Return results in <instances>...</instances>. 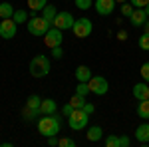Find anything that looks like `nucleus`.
I'll list each match as a JSON object with an SVG mask.
<instances>
[{"label":"nucleus","mask_w":149,"mask_h":147,"mask_svg":"<svg viewBox=\"0 0 149 147\" xmlns=\"http://www.w3.org/2000/svg\"><path fill=\"white\" fill-rule=\"evenodd\" d=\"M60 127H62V119L58 117L56 113L44 115V117L38 119V131H40V135H44V137L58 135L60 133Z\"/></svg>","instance_id":"nucleus-1"},{"label":"nucleus","mask_w":149,"mask_h":147,"mask_svg":"<svg viewBox=\"0 0 149 147\" xmlns=\"http://www.w3.org/2000/svg\"><path fill=\"white\" fill-rule=\"evenodd\" d=\"M30 76L32 78H46L52 70V64H50V58L44 56V54H38L36 58H32L30 62Z\"/></svg>","instance_id":"nucleus-2"},{"label":"nucleus","mask_w":149,"mask_h":147,"mask_svg":"<svg viewBox=\"0 0 149 147\" xmlns=\"http://www.w3.org/2000/svg\"><path fill=\"white\" fill-rule=\"evenodd\" d=\"M26 26H28V32L32 36H38V38L44 36L48 30L52 28V24L48 22V20H44L42 16H38V14H36V16H30L28 22H26Z\"/></svg>","instance_id":"nucleus-3"},{"label":"nucleus","mask_w":149,"mask_h":147,"mask_svg":"<svg viewBox=\"0 0 149 147\" xmlns=\"http://www.w3.org/2000/svg\"><path fill=\"white\" fill-rule=\"evenodd\" d=\"M88 121H90V113H86L84 109H74V111L68 115L70 129H74V131L86 129V127H88Z\"/></svg>","instance_id":"nucleus-4"},{"label":"nucleus","mask_w":149,"mask_h":147,"mask_svg":"<svg viewBox=\"0 0 149 147\" xmlns=\"http://www.w3.org/2000/svg\"><path fill=\"white\" fill-rule=\"evenodd\" d=\"M72 32L76 38H88V36L93 32V24L90 18H78L74 26H72Z\"/></svg>","instance_id":"nucleus-5"},{"label":"nucleus","mask_w":149,"mask_h":147,"mask_svg":"<svg viewBox=\"0 0 149 147\" xmlns=\"http://www.w3.org/2000/svg\"><path fill=\"white\" fill-rule=\"evenodd\" d=\"M88 86H90V91L95 93V95H105L109 91V82L103 76H92V79L88 82Z\"/></svg>","instance_id":"nucleus-6"},{"label":"nucleus","mask_w":149,"mask_h":147,"mask_svg":"<svg viewBox=\"0 0 149 147\" xmlns=\"http://www.w3.org/2000/svg\"><path fill=\"white\" fill-rule=\"evenodd\" d=\"M64 42V36H62V30L56 28V26H52L50 30H48L46 34H44V44L48 48H56V46H62Z\"/></svg>","instance_id":"nucleus-7"},{"label":"nucleus","mask_w":149,"mask_h":147,"mask_svg":"<svg viewBox=\"0 0 149 147\" xmlns=\"http://www.w3.org/2000/svg\"><path fill=\"white\" fill-rule=\"evenodd\" d=\"M16 30H18V24L14 22L12 18H2V22H0V38L12 40L16 36Z\"/></svg>","instance_id":"nucleus-8"},{"label":"nucleus","mask_w":149,"mask_h":147,"mask_svg":"<svg viewBox=\"0 0 149 147\" xmlns=\"http://www.w3.org/2000/svg\"><path fill=\"white\" fill-rule=\"evenodd\" d=\"M74 22H76V18H74L70 12H58V16L54 18V24H52V26H56L60 30H70V28L74 26Z\"/></svg>","instance_id":"nucleus-9"},{"label":"nucleus","mask_w":149,"mask_h":147,"mask_svg":"<svg viewBox=\"0 0 149 147\" xmlns=\"http://www.w3.org/2000/svg\"><path fill=\"white\" fill-rule=\"evenodd\" d=\"M115 4H117L115 0H95L93 2V8H95V12L100 16H109V14H113Z\"/></svg>","instance_id":"nucleus-10"},{"label":"nucleus","mask_w":149,"mask_h":147,"mask_svg":"<svg viewBox=\"0 0 149 147\" xmlns=\"http://www.w3.org/2000/svg\"><path fill=\"white\" fill-rule=\"evenodd\" d=\"M147 14H145V10L143 8H135V10L131 12V16H129V22H131V26L133 28H141L143 24L147 22Z\"/></svg>","instance_id":"nucleus-11"},{"label":"nucleus","mask_w":149,"mask_h":147,"mask_svg":"<svg viewBox=\"0 0 149 147\" xmlns=\"http://www.w3.org/2000/svg\"><path fill=\"white\" fill-rule=\"evenodd\" d=\"M133 98H135L137 102L149 100V84L147 82H141V84H135V86H133Z\"/></svg>","instance_id":"nucleus-12"},{"label":"nucleus","mask_w":149,"mask_h":147,"mask_svg":"<svg viewBox=\"0 0 149 147\" xmlns=\"http://www.w3.org/2000/svg\"><path fill=\"white\" fill-rule=\"evenodd\" d=\"M56 109H58V103L52 98H46L40 103V115H52V113H56Z\"/></svg>","instance_id":"nucleus-13"},{"label":"nucleus","mask_w":149,"mask_h":147,"mask_svg":"<svg viewBox=\"0 0 149 147\" xmlns=\"http://www.w3.org/2000/svg\"><path fill=\"white\" fill-rule=\"evenodd\" d=\"M135 139L139 143H149V121L135 127Z\"/></svg>","instance_id":"nucleus-14"},{"label":"nucleus","mask_w":149,"mask_h":147,"mask_svg":"<svg viewBox=\"0 0 149 147\" xmlns=\"http://www.w3.org/2000/svg\"><path fill=\"white\" fill-rule=\"evenodd\" d=\"M86 137H88V141H92V143H95V141H100L103 137V131L100 125H92V127H88V131H86Z\"/></svg>","instance_id":"nucleus-15"},{"label":"nucleus","mask_w":149,"mask_h":147,"mask_svg":"<svg viewBox=\"0 0 149 147\" xmlns=\"http://www.w3.org/2000/svg\"><path fill=\"white\" fill-rule=\"evenodd\" d=\"M92 76L93 74L88 66H78V68H76V79H78V82H90Z\"/></svg>","instance_id":"nucleus-16"},{"label":"nucleus","mask_w":149,"mask_h":147,"mask_svg":"<svg viewBox=\"0 0 149 147\" xmlns=\"http://www.w3.org/2000/svg\"><path fill=\"white\" fill-rule=\"evenodd\" d=\"M56 16H58V8L54 6V4H46L44 10H42V18L48 20L50 24H54V18H56Z\"/></svg>","instance_id":"nucleus-17"},{"label":"nucleus","mask_w":149,"mask_h":147,"mask_svg":"<svg viewBox=\"0 0 149 147\" xmlns=\"http://www.w3.org/2000/svg\"><path fill=\"white\" fill-rule=\"evenodd\" d=\"M137 115L141 117V119H145V121L149 119V100L139 102V105H137Z\"/></svg>","instance_id":"nucleus-18"},{"label":"nucleus","mask_w":149,"mask_h":147,"mask_svg":"<svg viewBox=\"0 0 149 147\" xmlns=\"http://www.w3.org/2000/svg\"><path fill=\"white\" fill-rule=\"evenodd\" d=\"M14 16V6L10 2H2L0 4V18H12Z\"/></svg>","instance_id":"nucleus-19"},{"label":"nucleus","mask_w":149,"mask_h":147,"mask_svg":"<svg viewBox=\"0 0 149 147\" xmlns=\"http://www.w3.org/2000/svg\"><path fill=\"white\" fill-rule=\"evenodd\" d=\"M46 4H48V0H28V8L32 12H42Z\"/></svg>","instance_id":"nucleus-20"},{"label":"nucleus","mask_w":149,"mask_h":147,"mask_svg":"<svg viewBox=\"0 0 149 147\" xmlns=\"http://www.w3.org/2000/svg\"><path fill=\"white\" fill-rule=\"evenodd\" d=\"M70 103H72V107H74V109H81V107L86 105V98L80 95V93H74V95H72V100H70Z\"/></svg>","instance_id":"nucleus-21"},{"label":"nucleus","mask_w":149,"mask_h":147,"mask_svg":"<svg viewBox=\"0 0 149 147\" xmlns=\"http://www.w3.org/2000/svg\"><path fill=\"white\" fill-rule=\"evenodd\" d=\"M38 115H40V111H38V109H32V107L24 105V109H22V117L26 119V121H32V119H36Z\"/></svg>","instance_id":"nucleus-22"},{"label":"nucleus","mask_w":149,"mask_h":147,"mask_svg":"<svg viewBox=\"0 0 149 147\" xmlns=\"http://www.w3.org/2000/svg\"><path fill=\"white\" fill-rule=\"evenodd\" d=\"M40 103H42L40 95H28V100H26V105L32 107V109H38V111H40Z\"/></svg>","instance_id":"nucleus-23"},{"label":"nucleus","mask_w":149,"mask_h":147,"mask_svg":"<svg viewBox=\"0 0 149 147\" xmlns=\"http://www.w3.org/2000/svg\"><path fill=\"white\" fill-rule=\"evenodd\" d=\"M12 20H14L16 24L28 22V12H26V10H14V16H12Z\"/></svg>","instance_id":"nucleus-24"},{"label":"nucleus","mask_w":149,"mask_h":147,"mask_svg":"<svg viewBox=\"0 0 149 147\" xmlns=\"http://www.w3.org/2000/svg\"><path fill=\"white\" fill-rule=\"evenodd\" d=\"M76 93H80V95H88V93H92L90 91V86H88V82H78V86H76Z\"/></svg>","instance_id":"nucleus-25"},{"label":"nucleus","mask_w":149,"mask_h":147,"mask_svg":"<svg viewBox=\"0 0 149 147\" xmlns=\"http://www.w3.org/2000/svg\"><path fill=\"white\" fill-rule=\"evenodd\" d=\"M103 143H105V147H119V137L117 135H107L103 139Z\"/></svg>","instance_id":"nucleus-26"},{"label":"nucleus","mask_w":149,"mask_h":147,"mask_svg":"<svg viewBox=\"0 0 149 147\" xmlns=\"http://www.w3.org/2000/svg\"><path fill=\"white\" fill-rule=\"evenodd\" d=\"M133 10H135V6H133L131 2H123V4H121V14H123L125 18H129Z\"/></svg>","instance_id":"nucleus-27"},{"label":"nucleus","mask_w":149,"mask_h":147,"mask_svg":"<svg viewBox=\"0 0 149 147\" xmlns=\"http://www.w3.org/2000/svg\"><path fill=\"white\" fill-rule=\"evenodd\" d=\"M74 2H76V6L80 10H90L93 6V0H74Z\"/></svg>","instance_id":"nucleus-28"},{"label":"nucleus","mask_w":149,"mask_h":147,"mask_svg":"<svg viewBox=\"0 0 149 147\" xmlns=\"http://www.w3.org/2000/svg\"><path fill=\"white\" fill-rule=\"evenodd\" d=\"M139 48L145 50V52H149V34L147 32H145L143 36H139Z\"/></svg>","instance_id":"nucleus-29"},{"label":"nucleus","mask_w":149,"mask_h":147,"mask_svg":"<svg viewBox=\"0 0 149 147\" xmlns=\"http://www.w3.org/2000/svg\"><path fill=\"white\" fill-rule=\"evenodd\" d=\"M52 52H50V56L54 58V60H62L64 58V50H62V46H56V48H50Z\"/></svg>","instance_id":"nucleus-30"},{"label":"nucleus","mask_w":149,"mask_h":147,"mask_svg":"<svg viewBox=\"0 0 149 147\" xmlns=\"http://www.w3.org/2000/svg\"><path fill=\"white\" fill-rule=\"evenodd\" d=\"M139 74H141V78H143V82H147V84H149V62H145V64L141 66V70H139Z\"/></svg>","instance_id":"nucleus-31"},{"label":"nucleus","mask_w":149,"mask_h":147,"mask_svg":"<svg viewBox=\"0 0 149 147\" xmlns=\"http://www.w3.org/2000/svg\"><path fill=\"white\" fill-rule=\"evenodd\" d=\"M76 143H74V139H70V137H62L60 139V143H58V147H74Z\"/></svg>","instance_id":"nucleus-32"},{"label":"nucleus","mask_w":149,"mask_h":147,"mask_svg":"<svg viewBox=\"0 0 149 147\" xmlns=\"http://www.w3.org/2000/svg\"><path fill=\"white\" fill-rule=\"evenodd\" d=\"M131 145V139L127 135H119V147H129Z\"/></svg>","instance_id":"nucleus-33"},{"label":"nucleus","mask_w":149,"mask_h":147,"mask_svg":"<svg viewBox=\"0 0 149 147\" xmlns=\"http://www.w3.org/2000/svg\"><path fill=\"white\" fill-rule=\"evenodd\" d=\"M131 4H133L135 8H145L149 4V0H131Z\"/></svg>","instance_id":"nucleus-34"},{"label":"nucleus","mask_w":149,"mask_h":147,"mask_svg":"<svg viewBox=\"0 0 149 147\" xmlns=\"http://www.w3.org/2000/svg\"><path fill=\"white\" fill-rule=\"evenodd\" d=\"M74 111V107H72V103H66L64 107H62V113H64V117H68L70 113Z\"/></svg>","instance_id":"nucleus-35"},{"label":"nucleus","mask_w":149,"mask_h":147,"mask_svg":"<svg viewBox=\"0 0 149 147\" xmlns=\"http://www.w3.org/2000/svg\"><path fill=\"white\" fill-rule=\"evenodd\" d=\"M58 143H60L58 135H50V137H48V145H50V147H56Z\"/></svg>","instance_id":"nucleus-36"},{"label":"nucleus","mask_w":149,"mask_h":147,"mask_svg":"<svg viewBox=\"0 0 149 147\" xmlns=\"http://www.w3.org/2000/svg\"><path fill=\"white\" fill-rule=\"evenodd\" d=\"M81 109H84L86 113H90V115H92V113L95 111V107H93V103H88V102H86V105H84Z\"/></svg>","instance_id":"nucleus-37"},{"label":"nucleus","mask_w":149,"mask_h":147,"mask_svg":"<svg viewBox=\"0 0 149 147\" xmlns=\"http://www.w3.org/2000/svg\"><path fill=\"white\" fill-rule=\"evenodd\" d=\"M117 38H119L121 42H123V40H127V32H119V34H117Z\"/></svg>","instance_id":"nucleus-38"},{"label":"nucleus","mask_w":149,"mask_h":147,"mask_svg":"<svg viewBox=\"0 0 149 147\" xmlns=\"http://www.w3.org/2000/svg\"><path fill=\"white\" fill-rule=\"evenodd\" d=\"M143 30H145V32H147V34H149V18H147V22L143 24Z\"/></svg>","instance_id":"nucleus-39"},{"label":"nucleus","mask_w":149,"mask_h":147,"mask_svg":"<svg viewBox=\"0 0 149 147\" xmlns=\"http://www.w3.org/2000/svg\"><path fill=\"white\" fill-rule=\"evenodd\" d=\"M143 10H145V14H147V16H149V4H147V6H145V8H143Z\"/></svg>","instance_id":"nucleus-40"},{"label":"nucleus","mask_w":149,"mask_h":147,"mask_svg":"<svg viewBox=\"0 0 149 147\" xmlns=\"http://www.w3.org/2000/svg\"><path fill=\"white\" fill-rule=\"evenodd\" d=\"M115 2H119V4H123V2H127V0H115Z\"/></svg>","instance_id":"nucleus-41"}]
</instances>
